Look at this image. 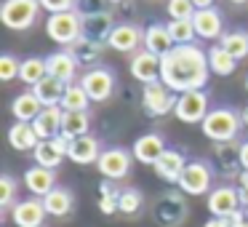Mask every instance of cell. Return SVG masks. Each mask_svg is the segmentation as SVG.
Instances as JSON below:
<instances>
[{
    "label": "cell",
    "mask_w": 248,
    "mask_h": 227,
    "mask_svg": "<svg viewBox=\"0 0 248 227\" xmlns=\"http://www.w3.org/2000/svg\"><path fill=\"white\" fill-rule=\"evenodd\" d=\"M208 78V51H203L198 43L173 46L166 56H160V81L176 94L205 88Z\"/></svg>",
    "instance_id": "1"
},
{
    "label": "cell",
    "mask_w": 248,
    "mask_h": 227,
    "mask_svg": "<svg viewBox=\"0 0 248 227\" xmlns=\"http://www.w3.org/2000/svg\"><path fill=\"white\" fill-rule=\"evenodd\" d=\"M189 195L182 193V190H166L160 193L150 206L152 219L157 222L160 227H182L189 216Z\"/></svg>",
    "instance_id": "2"
},
{
    "label": "cell",
    "mask_w": 248,
    "mask_h": 227,
    "mask_svg": "<svg viewBox=\"0 0 248 227\" xmlns=\"http://www.w3.org/2000/svg\"><path fill=\"white\" fill-rule=\"evenodd\" d=\"M243 120L240 113H235L232 107H211L205 120L200 123V131L208 142H232L237 139V131H240Z\"/></svg>",
    "instance_id": "3"
},
{
    "label": "cell",
    "mask_w": 248,
    "mask_h": 227,
    "mask_svg": "<svg viewBox=\"0 0 248 227\" xmlns=\"http://www.w3.org/2000/svg\"><path fill=\"white\" fill-rule=\"evenodd\" d=\"M46 35L62 49H72L83 38V14L80 11H59L46 19Z\"/></svg>",
    "instance_id": "4"
},
{
    "label": "cell",
    "mask_w": 248,
    "mask_h": 227,
    "mask_svg": "<svg viewBox=\"0 0 248 227\" xmlns=\"http://www.w3.org/2000/svg\"><path fill=\"white\" fill-rule=\"evenodd\" d=\"M40 0H3L0 6V22L14 32H24V30L35 27L40 19Z\"/></svg>",
    "instance_id": "5"
},
{
    "label": "cell",
    "mask_w": 248,
    "mask_h": 227,
    "mask_svg": "<svg viewBox=\"0 0 248 227\" xmlns=\"http://www.w3.org/2000/svg\"><path fill=\"white\" fill-rule=\"evenodd\" d=\"M214 168H211V163L205 161H187V166H184L182 171V179H179L176 187L182 190V193H187L189 198H198V195H208L211 190H214Z\"/></svg>",
    "instance_id": "6"
},
{
    "label": "cell",
    "mask_w": 248,
    "mask_h": 227,
    "mask_svg": "<svg viewBox=\"0 0 248 227\" xmlns=\"http://www.w3.org/2000/svg\"><path fill=\"white\" fill-rule=\"evenodd\" d=\"M176 99H179V94L171 91L163 81L147 83V86L141 88V110H144L150 118H163V115L173 113Z\"/></svg>",
    "instance_id": "7"
},
{
    "label": "cell",
    "mask_w": 248,
    "mask_h": 227,
    "mask_svg": "<svg viewBox=\"0 0 248 227\" xmlns=\"http://www.w3.org/2000/svg\"><path fill=\"white\" fill-rule=\"evenodd\" d=\"M208 110L211 107H208V94H205V88H195V91L179 94L173 115L187 126H200L205 120V115H208Z\"/></svg>",
    "instance_id": "8"
},
{
    "label": "cell",
    "mask_w": 248,
    "mask_h": 227,
    "mask_svg": "<svg viewBox=\"0 0 248 227\" xmlns=\"http://www.w3.org/2000/svg\"><path fill=\"white\" fill-rule=\"evenodd\" d=\"M240 145L243 142L232 139V142H216L214 150H211V168L216 174L227 179H237V174L243 171V163H240Z\"/></svg>",
    "instance_id": "9"
},
{
    "label": "cell",
    "mask_w": 248,
    "mask_h": 227,
    "mask_svg": "<svg viewBox=\"0 0 248 227\" xmlns=\"http://www.w3.org/2000/svg\"><path fill=\"white\" fill-rule=\"evenodd\" d=\"M115 72L109 67H88L80 78V86L86 88V94L91 97V102H107L109 97L115 94Z\"/></svg>",
    "instance_id": "10"
},
{
    "label": "cell",
    "mask_w": 248,
    "mask_h": 227,
    "mask_svg": "<svg viewBox=\"0 0 248 227\" xmlns=\"http://www.w3.org/2000/svg\"><path fill=\"white\" fill-rule=\"evenodd\" d=\"M134 152L123 150V147H109V150H102L96 161V168L104 179H112V182H120L131 174V163H134Z\"/></svg>",
    "instance_id": "11"
},
{
    "label": "cell",
    "mask_w": 248,
    "mask_h": 227,
    "mask_svg": "<svg viewBox=\"0 0 248 227\" xmlns=\"http://www.w3.org/2000/svg\"><path fill=\"white\" fill-rule=\"evenodd\" d=\"M205 206H208L211 216H224V219H230L232 214H237L243 209L240 190H235L232 184H219V187H214L208 193Z\"/></svg>",
    "instance_id": "12"
},
{
    "label": "cell",
    "mask_w": 248,
    "mask_h": 227,
    "mask_svg": "<svg viewBox=\"0 0 248 227\" xmlns=\"http://www.w3.org/2000/svg\"><path fill=\"white\" fill-rule=\"evenodd\" d=\"M107 46L112 51H118V54H136L144 46V30L139 24H131V22L115 24L109 38H107Z\"/></svg>",
    "instance_id": "13"
},
{
    "label": "cell",
    "mask_w": 248,
    "mask_h": 227,
    "mask_svg": "<svg viewBox=\"0 0 248 227\" xmlns=\"http://www.w3.org/2000/svg\"><path fill=\"white\" fill-rule=\"evenodd\" d=\"M67 150H70V139L64 136H56V139H40L38 147L32 150V158L38 166H46V168H59L67 158Z\"/></svg>",
    "instance_id": "14"
},
{
    "label": "cell",
    "mask_w": 248,
    "mask_h": 227,
    "mask_svg": "<svg viewBox=\"0 0 248 227\" xmlns=\"http://www.w3.org/2000/svg\"><path fill=\"white\" fill-rule=\"evenodd\" d=\"M46 216H48V211L43 206V198H35V195L16 200V206L11 209V219L16 227H43Z\"/></svg>",
    "instance_id": "15"
},
{
    "label": "cell",
    "mask_w": 248,
    "mask_h": 227,
    "mask_svg": "<svg viewBox=\"0 0 248 227\" xmlns=\"http://www.w3.org/2000/svg\"><path fill=\"white\" fill-rule=\"evenodd\" d=\"M46 67H48V75L59 78L62 83H75L78 78V70H80V62L78 56L72 54L70 49H62V51H54V54L46 56Z\"/></svg>",
    "instance_id": "16"
},
{
    "label": "cell",
    "mask_w": 248,
    "mask_h": 227,
    "mask_svg": "<svg viewBox=\"0 0 248 227\" xmlns=\"http://www.w3.org/2000/svg\"><path fill=\"white\" fill-rule=\"evenodd\" d=\"M184 166H187V158H184V152L176 150V147H168V150L155 161V166H152V168H155V177L163 179L166 184H179Z\"/></svg>",
    "instance_id": "17"
},
{
    "label": "cell",
    "mask_w": 248,
    "mask_h": 227,
    "mask_svg": "<svg viewBox=\"0 0 248 227\" xmlns=\"http://www.w3.org/2000/svg\"><path fill=\"white\" fill-rule=\"evenodd\" d=\"M128 70H131V75H134L141 86L155 83V81H160V56L152 54V51H147V49L144 51H136V54H131Z\"/></svg>",
    "instance_id": "18"
},
{
    "label": "cell",
    "mask_w": 248,
    "mask_h": 227,
    "mask_svg": "<svg viewBox=\"0 0 248 227\" xmlns=\"http://www.w3.org/2000/svg\"><path fill=\"white\" fill-rule=\"evenodd\" d=\"M192 24H195V32L198 38L203 40H219L224 35V16H221L219 8H198L192 16Z\"/></svg>",
    "instance_id": "19"
},
{
    "label": "cell",
    "mask_w": 248,
    "mask_h": 227,
    "mask_svg": "<svg viewBox=\"0 0 248 227\" xmlns=\"http://www.w3.org/2000/svg\"><path fill=\"white\" fill-rule=\"evenodd\" d=\"M102 155V145H99L96 136L86 134L78 136V139H70V150H67V158L78 166H93Z\"/></svg>",
    "instance_id": "20"
},
{
    "label": "cell",
    "mask_w": 248,
    "mask_h": 227,
    "mask_svg": "<svg viewBox=\"0 0 248 227\" xmlns=\"http://www.w3.org/2000/svg\"><path fill=\"white\" fill-rule=\"evenodd\" d=\"M24 187H27L35 198H46V195L56 187V171L35 163V166H30L27 171H24Z\"/></svg>",
    "instance_id": "21"
},
{
    "label": "cell",
    "mask_w": 248,
    "mask_h": 227,
    "mask_svg": "<svg viewBox=\"0 0 248 227\" xmlns=\"http://www.w3.org/2000/svg\"><path fill=\"white\" fill-rule=\"evenodd\" d=\"M166 142H163L160 134H141L139 139L134 142V147H131V152H134V158L139 163H144V166H155V161L166 152Z\"/></svg>",
    "instance_id": "22"
},
{
    "label": "cell",
    "mask_w": 248,
    "mask_h": 227,
    "mask_svg": "<svg viewBox=\"0 0 248 227\" xmlns=\"http://www.w3.org/2000/svg\"><path fill=\"white\" fill-rule=\"evenodd\" d=\"M62 118H64V110L62 107H43V113L32 120V129L40 139H56L62 136Z\"/></svg>",
    "instance_id": "23"
},
{
    "label": "cell",
    "mask_w": 248,
    "mask_h": 227,
    "mask_svg": "<svg viewBox=\"0 0 248 227\" xmlns=\"http://www.w3.org/2000/svg\"><path fill=\"white\" fill-rule=\"evenodd\" d=\"M40 113H43V102L35 97L32 88H30V91H22V94H19V97L11 102V115H14V120L32 123V120L38 118Z\"/></svg>",
    "instance_id": "24"
},
{
    "label": "cell",
    "mask_w": 248,
    "mask_h": 227,
    "mask_svg": "<svg viewBox=\"0 0 248 227\" xmlns=\"http://www.w3.org/2000/svg\"><path fill=\"white\" fill-rule=\"evenodd\" d=\"M43 206H46V211H48V216L62 219V216H70L72 214V209H75V195H72V190L59 187V184H56V187L43 198Z\"/></svg>",
    "instance_id": "25"
},
{
    "label": "cell",
    "mask_w": 248,
    "mask_h": 227,
    "mask_svg": "<svg viewBox=\"0 0 248 227\" xmlns=\"http://www.w3.org/2000/svg\"><path fill=\"white\" fill-rule=\"evenodd\" d=\"M112 14L109 11H99V14H86L83 16V35L93 38L99 43H107L109 32H112Z\"/></svg>",
    "instance_id": "26"
},
{
    "label": "cell",
    "mask_w": 248,
    "mask_h": 227,
    "mask_svg": "<svg viewBox=\"0 0 248 227\" xmlns=\"http://www.w3.org/2000/svg\"><path fill=\"white\" fill-rule=\"evenodd\" d=\"M40 136L35 134L32 123H22V120H14V126L8 129V145L16 152H32L38 147Z\"/></svg>",
    "instance_id": "27"
},
{
    "label": "cell",
    "mask_w": 248,
    "mask_h": 227,
    "mask_svg": "<svg viewBox=\"0 0 248 227\" xmlns=\"http://www.w3.org/2000/svg\"><path fill=\"white\" fill-rule=\"evenodd\" d=\"M144 49L152 51V54L157 56H166L168 51L173 49V38L171 32H168V24H150V27H144Z\"/></svg>",
    "instance_id": "28"
},
{
    "label": "cell",
    "mask_w": 248,
    "mask_h": 227,
    "mask_svg": "<svg viewBox=\"0 0 248 227\" xmlns=\"http://www.w3.org/2000/svg\"><path fill=\"white\" fill-rule=\"evenodd\" d=\"M32 91H35V97L43 102V107H59L62 97H64V91H67V83H62L59 78H54V75H46L40 83L32 86Z\"/></svg>",
    "instance_id": "29"
},
{
    "label": "cell",
    "mask_w": 248,
    "mask_h": 227,
    "mask_svg": "<svg viewBox=\"0 0 248 227\" xmlns=\"http://www.w3.org/2000/svg\"><path fill=\"white\" fill-rule=\"evenodd\" d=\"M120 190L118 182H112V179H102L96 187V206L99 211H102L104 216H112L118 214V200H120Z\"/></svg>",
    "instance_id": "30"
},
{
    "label": "cell",
    "mask_w": 248,
    "mask_h": 227,
    "mask_svg": "<svg viewBox=\"0 0 248 227\" xmlns=\"http://www.w3.org/2000/svg\"><path fill=\"white\" fill-rule=\"evenodd\" d=\"M208 67H211V72H214V75L227 78V75H232V72H235L237 59L227 49H221V46L216 43V46H211V49H208Z\"/></svg>",
    "instance_id": "31"
},
{
    "label": "cell",
    "mask_w": 248,
    "mask_h": 227,
    "mask_svg": "<svg viewBox=\"0 0 248 227\" xmlns=\"http://www.w3.org/2000/svg\"><path fill=\"white\" fill-rule=\"evenodd\" d=\"M88 104H91V97L86 94V88H83L80 83H70L64 97H62L59 107L64 110V113H88Z\"/></svg>",
    "instance_id": "32"
},
{
    "label": "cell",
    "mask_w": 248,
    "mask_h": 227,
    "mask_svg": "<svg viewBox=\"0 0 248 227\" xmlns=\"http://www.w3.org/2000/svg\"><path fill=\"white\" fill-rule=\"evenodd\" d=\"M88 129H91V115L88 113H64V118H62V136L64 139L86 136Z\"/></svg>",
    "instance_id": "33"
},
{
    "label": "cell",
    "mask_w": 248,
    "mask_h": 227,
    "mask_svg": "<svg viewBox=\"0 0 248 227\" xmlns=\"http://www.w3.org/2000/svg\"><path fill=\"white\" fill-rule=\"evenodd\" d=\"M107 43H99V40H93V38H86V35H83L80 40H78L75 46H72V54L78 56V62H80V65H91V67H96V62L102 59V49Z\"/></svg>",
    "instance_id": "34"
},
{
    "label": "cell",
    "mask_w": 248,
    "mask_h": 227,
    "mask_svg": "<svg viewBox=\"0 0 248 227\" xmlns=\"http://www.w3.org/2000/svg\"><path fill=\"white\" fill-rule=\"evenodd\" d=\"M144 193L139 187H123L120 190V200H118V214L125 216H136L144 211Z\"/></svg>",
    "instance_id": "35"
},
{
    "label": "cell",
    "mask_w": 248,
    "mask_h": 227,
    "mask_svg": "<svg viewBox=\"0 0 248 227\" xmlns=\"http://www.w3.org/2000/svg\"><path fill=\"white\" fill-rule=\"evenodd\" d=\"M46 75H48V67H46V59H40V56H30V59H22L19 81H22L24 86H30V88H32L35 83H40Z\"/></svg>",
    "instance_id": "36"
},
{
    "label": "cell",
    "mask_w": 248,
    "mask_h": 227,
    "mask_svg": "<svg viewBox=\"0 0 248 227\" xmlns=\"http://www.w3.org/2000/svg\"><path fill=\"white\" fill-rule=\"evenodd\" d=\"M219 46H221V49H227L237 62H240V59H246V56H248V32H246V30H230V32H224L219 38Z\"/></svg>",
    "instance_id": "37"
},
{
    "label": "cell",
    "mask_w": 248,
    "mask_h": 227,
    "mask_svg": "<svg viewBox=\"0 0 248 227\" xmlns=\"http://www.w3.org/2000/svg\"><path fill=\"white\" fill-rule=\"evenodd\" d=\"M168 32H171V38H173V46L195 43V38H198L192 19H171V22H168Z\"/></svg>",
    "instance_id": "38"
},
{
    "label": "cell",
    "mask_w": 248,
    "mask_h": 227,
    "mask_svg": "<svg viewBox=\"0 0 248 227\" xmlns=\"http://www.w3.org/2000/svg\"><path fill=\"white\" fill-rule=\"evenodd\" d=\"M16 206V179L3 174L0 177V209H14Z\"/></svg>",
    "instance_id": "39"
},
{
    "label": "cell",
    "mask_w": 248,
    "mask_h": 227,
    "mask_svg": "<svg viewBox=\"0 0 248 227\" xmlns=\"http://www.w3.org/2000/svg\"><path fill=\"white\" fill-rule=\"evenodd\" d=\"M19 70H22V62L11 54H3L0 56V81L3 83H11L19 78Z\"/></svg>",
    "instance_id": "40"
},
{
    "label": "cell",
    "mask_w": 248,
    "mask_h": 227,
    "mask_svg": "<svg viewBox=\"0 0 248 227\" xmlns=\"http://www.w3.org/2000/svg\"><path fill=\"white\" fill-rule=\"evenodd\" d=\"M166 11H168V16H171V19H192L198 8H195L192 0H168Z\"/></svg>",
    "instance_id": "41"
},
{
    "label": "cell",
    "mask_w": 248,
    "mask_h": 227,
    "mask_svg": "<svg viewBox=\"0 0 248 227\" xmlns=\"http://www.w3.org/2000/svg\"><path fill=\"white\" fill-rule=\"evenodd\" d=\"M43 11L59 14V11H78V0H40Z\"/></svg>",
    "instance_id": "42"
},
{
    "label": "cell",
    "mask_w": 248,
    "mask_h": 227,
    "mask_svg": "<svg viewBox=\"0 0 248 227\" xmlns=\"http://www.w3.org/2000/svg\"><path fill=\"white\" fill-rule=\"evenodd\" d=\"M78 11L86 16V14H99L107 11V0H78Z\"/></svg>",
    "instance_id": "43"
},
{
    "label": "cell",
    "mask_w": 248,
    "mask_h": 227,
    "mask_svg": "<svg viewBox=\"0 0 248 227\" xmlns=\"http://www.w3.org/2000/svg\"><path fill=\"white\" fill-rule=\"evenodd\" d=\"M230 222H232V227H248V219H246V209H240L237 214H232L230 216Z\"/></svg>",
    "instance_id": "44"
},
{
    "label": "cell",
    "mask_w": 248,
    "mask_h": 227,
    "mask_svg": "<svg viewBox=\"0 0 248 227\" xmlns=\"http://www.w3.org/2000/svg\"><path fill=\"white\" fill-rule=\"evenodd\" d=\"M203 227H232V222L224 219V216H211V219L205 222Z\"/></svg>",
    "instance_id": "45"
},
{
    "label": "cell",
    "mask_w": 248,
    "mask_h": 227,
    "mask_svg": "<svg viewBox=\"0 0 248 227\" xmlns=\"http://www.w3.org/2000/svg\"><path fill=\"white\" fill-rule=\"evenodd\" d=\"M240 163H243V168H248V142L240 145Z\"/></svg>",
    "instance_id": "46"
},
{
    "label": "cell",
    "mask_w": 248,
    "mask_h": 227,
    "mask_svg": "<svg viewBox=\"0 0 248 227\" xmlns=\"http://www.w3.org/2000/svg\"><path fill=\"white\" fill-rule=\"evenodd\" d=\"M237 187H246L248 190V168H243V171L237 174Z\"/></svg>",
    "instance_id": "47"
},
{
    "label": "cell",
    "mask_w": 248,
    "mask_h": 227,
    "mask_svg": "<svg viewBox=\"0 0 248 227\" xmlns=\"http://www.w3.org/2000/svg\"><path fill=\"white\" fill-rule=\"evenodd\" d=\"M195 8H214V0H192Z\"/></svg>",
    "instance_id": "48"
},
{
    "label": "cell",
    "mask_w": 248,
    "mask_h": 227,
    "mask_svg": "<svg viewBox=\"0 0 248 227\" xmlns=\"http://www.w3.org/2000/svg\"><path fill=\"white\" fill-rule=\"evenodd\" d=\"M240 190V203H243V209H248V190L246 187H237Z\"/></svg>",
    "instance_id": "49"
},
{
    "label": "cell",
    "mask_w": 248,
    "mask_h": 227,
    "mask_svg": "<svg viewBox=\"0 0 248 227\" xmlns=\"http://www.w3.org/2000/svg\"><path fill=\"white\" fill-rule=\"evenodd\" d=\"M240 120H243V126H246V129H248V104H246V107L240 110Z\"/></svg>",
    "instance_id": "50"
},
{
    "label": "cell",
    "mask_w": 248,
    "mask_h": 227,
    "mask_svg": "<svg viewBox=\"0 0 248 227\" xmlns=\"http://www.w3.org/2000/svg\"><path fill=\"white\" fill-rule=\"evenodd\" d=\"M230 3H232V6H246L248 0H230Z\"/></svg>",
    "instance_id": "51"
},
{
    "label": "cell",
    "mask_w": 248,
    "mask_h": 227,
    "mask_svg": "<svg viewBox=\"0 0 248 227\" xmlns=\"http://www.w3.org/2000/svg\"><path fill=\"white\" fill-rule=\"evenodd\" d=\"M107 3H123V0H107Z\"/></svg>",
    "instance_id": "52"
},
{
    "label": "cell",
    "mask_w": 248,
    "mask_h": 227,
    "mask_svg": "<svg viewBox=\"0 0 248 227\" xmlns=\"http://www.w3.org/2000/svg\"><path fill=\"white\" fill-rule=\"evenodd\" d=\"M246 91H248V78H246Z\"/></svg>",
    "instance_id": "53"
},
{
    "label": "cell",
    "mask_w": 248,
    "mask_h": 227,
    "mask_svg": "<svg viewBox=\"0 0 248 227\" xmlns=\"http://www.w3.org/2000/svg\"><path fill=\"white\" fill-rule=\"evenodd\" d=\"M246 219H248V209H246Z\"/></svg>",
    "instance_id": "54"
}]
</instances>
